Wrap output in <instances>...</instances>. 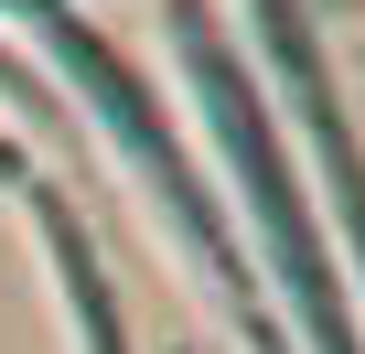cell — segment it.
Returning a JSON list of instances; mask_svg holds the SVG:
<instances>
[{"label": "cell", "mask_w": 365, "mask_h": 354, "mask_svg": "<svg viewBox=\"0 0 365 354\" xmlns=\"http://www.w3.org/2000/svg\"><path fill=\"white\" fill-rule=\"evenodd\" d=\"M258 43H269V65L290 76V118H301V140H312V172H322V194H333V215H344V247H354V279H365V161H354V129H344V97H333V76H322V43H312V22H301V0H258Z\"/></svg>", "instance_id": "cell-3"}, {"label": "cell", "mask_w": 365, "mask_h": 354, "mask_svg": "<svg viewBox=\"0 0 365 354\" xmlns=\"http://www.w3.org/2000/svg\"><path fill=\"white\" fill-rule=\"evenodd\" d=\"M0 172H11V150H0Z\"/></svg>", "instance_id": "cell-6"}, {"label": "cell", "mask_w": 365, "mask_h": 354, "mask_svg": "<svg viewBox=\"0 0 365 354\" xmlns=\"http://www.w3.org/2000/svg\"><path fill=\"white\" fill-rule=\"evenodd\" d=\"M33 226H43V247H54V279H65V301H76V333H86V354H129V333H118V301H108V279H97V258H86L76 215L33 194Z\"/></svg>", "instance_id": "cell-4"}, {"label": "cell", "mask_w": 365, "mask_h": 354, "mask_svg": "<svg viewBox=\"0 0 365 354\" xmlns=\"http://www.w3.org/2000/svg\"><path fill=\"white\" fill-rule=\"evenodd\" d=\"M247 343H258V354H279V333H269V322H247Z\"/></svg>", "instance_id": "cell-5"}, {"label": "cell", "mask_w": 365, "mask_h": 354, "mask_svg": "<svg viewBox=\"0 0 365 354\" xmlns=\"http://www.w3.org/2000/svg\"><path fill=\"white\" fill-rule=\"evenodd\" d=\"M0 11H11V22L54 54L65 97H76V108L108 129V150L140 172V194L161 204V226H172V247H182V258H194V279H215L226 301H247V269H237V247H226V215H215V194L194 183V161L172 150V129H161V108L140 97V76H129V65H118L76 11H65V0H0Z\"/></svg>", "instance_id": "cell-2"}, {"label": "cell", "mask_w": 365, "mask_h": 354, "mask_svg": "<svg viewBox=\"0 0 365 354\" xmlns=\"http://www.w3.org/2000/svg\"><path fill=\"white\" fill-rule=\"evenodd\" d=\"M172 54H182V76H194V108H205V129H215V150H226V172H237V194H247V226H258V247H269V269H279V290H290V311H301V343H312V354H354V322H344V301L322 290L312 204L290 194V161H279V140H269V108H258L247 65L215 43L205 0H172Z\"/></svg>", "instance_id": "cell-1"}]
</instances>
